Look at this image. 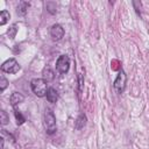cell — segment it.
<instances>
[{"instance_id": "6da1fadb", "label": "cell", "mask_w": 149, "mask_h": 149, "mask_svg": "<svg viewBox=\"0 0 149 149\" xmlns=\"http://www.w3.org/2000/svg\"><path fill=\"white\" fill-rule=\"evenodd\" d=\"M30 86H31V90H33L35 95H37L40 98L47 95V91H48L47 81L43 78H34L30 81Z\"/></svg>"}, {"instance_id": "7a4b0ae2", "label": "cell", "mask_w": 149, "mask_h": 149, "mask_svg": "<svg viewBox=\"0 0 149 149\" xmlns=\"http://www.w3.org/2000/svg\"><path fill=\"white\" fill-rule=\"evenodd\" d=\"M44 127H45V130H47V134L51 135L56 132L57 129V126H56V118L52 113L51 109L47 108L45 109V113H44Z\"/></svg>"}, {"instance_id": "3957f363", "label": "cell", "mask_w": 149, "mask_h": 149, "mask_svg": "<svg viewBox=\"0 0 149 149\" xmlns=\"http://www.w3.org/2000/svg\"><path fill=\"white\" fill-rule=\"evenodd\" d=\"M20 69H21V66L19 65V63L16 62L15 58H9L1 65V70L6 73H16V72H19Z\"/></svg>"}, {"instance_id": "277c9868", "label": "cell", "mask_w": 149, "mask_h": 149, "mask_svg": "<svg viewBox=\"0 0 149 149\" xmlns=\"http://www.w3.org/2000/svg\"><path fill=\"white\" fill-rule=\"evenodd\" d=\"M56 69L61 73H66L70 69V58L66 55H61L56 61Z\"/></svg>"}, {"instance_id": "5b68a950", "label": "cell", "mask_w": 149, "mask_h": 149, "mask_svg": "<svg viewBox=\"0 0 149 149\" xmlns=\"http://www.w3.org/2000/svg\"><path fill=\"white\" fill-rule=\"evenodd\" d=\"M126 80H127V76H126V73H125L122 70L119 71L118 77L115 78L114 84H113V86H114V88H115V91H116L118 93H122V92L125 91V87H126Z\"/></svg>"}, {"instance_id": "8992f818", "label": "cell", "mask_w": 149, "mask_h": 149, "mask_svg": "<svg viewBox=\"0 0 149 149\" xmlns=\"http://www.w3.org/2000/svg\"><path fill=\"white\" fill-rule=\"evenodd\" d=\"M50 36H51V38L54 41L62 40L63 36H64V29H63V27L61 24H58V23H55L54 26H51V28H50Z\"/></svg>"}, {"instance_id": "52a82bcc", "label": "cell", "mask_w": 149, "mask_h": 149, "mask_svg": "<svg viewBox=\"0 0 149 149\" xmlns=\"http://www.w3.org/2000/svg\"><path fill=\"white\" fill-rule=\"evenodd\" d=\"M42 77H43V79L48 83V81H51V80H54V78H55V72L52 71V69L50 68V66H45L44 69H43V71H42Z\"/></svg>"}, {"instance_id": "ba28073f", "label": "cell", "mask_w": 149, "mask_h": 149, "mask_svg": "<svg viewBox=\"0 0 149 149\" xmlns=\"http://www.w3.org/2000/svg\"><path fill=\"white\" fill-rule=\"evenodd\" d=\"M23 100H24V97H23L21 93H19V92H13L12 95H10V98H9L10 105H12L13 107H15L17 104L22 102Z\"/></svg>"}, {"instance_id": "9c48e42d", "label": "cell", "mask_w": 149, "mask_h": 149, "mask_svg": "<svg viewBox=\"0 0 149 149\" xmlns=\"http://www.w3.org/2000/svg\"><path fill=\"white\" fill-rule=\"evenodd\" d=\"M47 99L49 102L51 104H55L57 100H58V93L57 91L54 88V87H48V91H47Z\"/></svg>"}, {"instance_id": "30bf717a", "label": "cell", "mask_w": 149, "mask_h": 149, "mask_svg": "<svg viewBox=\"0 0 149 149\" xmlns=\"http://www.w3.org/2000/svg\"><path fill=\"white\" fill-rule=\"evenodd\" d=\"M86 115L85 114H79L78 115V118L76 119V121H74V128L76 129H81V128H84V126L86 125Z\"/></svg>"}, {"instance_id": "8fae6325", "label": "cell", "mask_w": 149, "mask_h": 149, "mask_svg": "<svg viewBox=\"0 0 149 149\" xmlns=\"http://www.w3.org/2000/svg\"><path fill=\"white\" fill-rule=\"evenodd\" d=\"M29 6H30L29 2H27V1H21V2L19 3V6H17V9H16L17 14H19V15H24V14L27 13V9L29 8Z\"/></svg>"}, {"instance_id": "7c38bea8", "label": "cell", "mask_w": 149, "mask_h": 149, "mask_svg": "<svg viewBox=\"0 0 149 149\" xmlns=\"http://www.w3.org/2000/svg\"><path fill=\"white\" fill-rule=\"evenodd\" d=\"M9 17H10V15H9L8 10H1V13H0V24L1 26L6 24L7 21L9 20Z\"/></svg>"}, {"instance_id": "4fadbf2b", "label": "cell", "mask_w": 149, "mask_h": 149, "mask_svg": "<svg viewBox=\"0 0 149 149\" xmlns=\"http://www.w3.org/2000/svg\"><path fill=\"white\" fill-rule=\"evenodd\" d=\"M14 115H15V119H16V123L20 126V125H22L24 121H26V119H24V116L21 114V112H19L16 108H14Z\"/></svg>"}, {"instance_id": "5bb4252c", "label": "cell", "mask_w": 149, "mask_h": 149, "mask_svg": "<svg viewBox=\"0 0 149 149\" xmlns=\"http://www.w3.org/2000/svg\"><path fill=\"white\" fill-rule=\"evenodd\" d=\"M16 31H17V28H16V24H13L8 30H7V35L9 38H14L15 35H16Z\"/></svg>"}, {"instance_id": "9a60e30c", "label": "cell", "mask_w": 149, "mask_h": 149, "mask_svg": "<svg viewBox=\"0 0 149 149\" xmlns=\"http://www.w3.org/2000/svg\"><path fill=\"white\" fill-rule=\"evenodd\" d=\"M0 121H1V123L2 125H7L8 123V121H9V116H8V114L5 112V111H1L0 112Z\"/></svg>"}, {"instance_id": "2e32d148", "label": "cell", "mask_w": 149, "mask_h": 149, "mask_svg": "<svg viewBox=\"0 0 149 149\" xmlns=\"http://www.w3.org/2000/svg\"><path fill=\"white\" fill-rule=\"evenodd\" d=\"M47 8H48V10H49L51 14H55V13H56V3H55V2H52V1L48 2V3H47Z\"/></svg>"}, {"instance_id": "e0dca14e", "label": "cell", "mask_w": 149, "mask_h": 149, "mask_svg": "<svg viewBox=\"0 0 149 149\" xmlns=\"http://www.w3.org/2000/svg\"><path fill=\"white\" fill-rule=\"evenodd\" d=\"M7 85H8V80L3 76H1V79H0V90H1V92L7 87Z\"/></svg>"}]
</instances>
